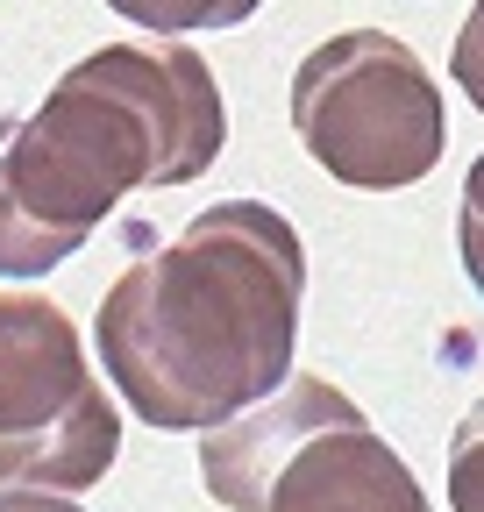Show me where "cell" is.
Returning <instances> with one entry per match:
<instances>
[{
    "label": "cell",
    "instance_id": "1",
    "mask_svg": "<svg viewBox=\"0 0 484 512\" xmlns=\"http://www.w3.org/2000/svg\"><path fill=\"white\" fill-rule=\"evenodd\" d=\"M307 249L264 200H221L136 256L93 313V349L157 434H207L292 377Z\"/></svg>",
    "mask_w": 484,
    "mask_h": 512
},
{
    "label": "cell",
    "instance_id": "2",
    "mask_svg": "<svg viewBox=\"0 0 484 512\" xmlns=\"http://www.w3.org/2000/svg\"><path fill=\"white\" fill-rule=\"evenodd\" d=\"M228 107L193 43H107L0 150V278L57 271L143 185L214 171Z\"/></svg>",
    "mask_w": 484,
    "mask_h": 512
},
{
    "label": "cell",
    "instance_id": "3",
    "mask_svg": "<svg viewBox=\"0 0 484 512\" xmlns=\"http://www.w3.org/2000/svg\"><path fill=\"white\" fill-rule=\"evenodd\" d=\"M200 477L228 512H435L406 456L328 377L278 392L200 434Z\"/></svg>",
    "mask_w": 484,
    "mask_h": 512
},
{
    "label": "cell",
    "instance_id": "4",
    "mask_svg": "<svg viewBox=\"0 0 484 512\" xmlns=\"http://www.w3.org/2000/svg\"><path fill=\"white\" fill-rule=\"evenodd\" d=\"M292 128H299V150L335 185H356V192L420 185L449 143L442 86L385 29H342L299 57Z\"/></svg>",
    "mask_w": 484,
    "mask_h": 512
},
{
    "label": "cell",
    "instance_id": "5",
    "mask_svg": "<svg viewBox=\"0 0 484 512\" xmlns=\"http://www.w3.org/2000/svg\"><path fill=\"white\" fill-rule=\"evenodd\" d=\"M121 456V413L65 306L0 292V491L79 498Z\"/></svg>",
    "mask_w": 484,
    "mask_h": 512
},
{
    "label": "cell",
    "instance_id": "6",
    "mask_svg": "<svg viewBox=\"0 0 484 512\" xmlns=\"http://www.w3.org/2000/svg\"><path fill=\"white\" fill-rule=\"evenodd\" d=\"M107 8L129 29H150L157 43H186L200 29H242L264 0H107Z\"/></svg>",
    "mask_w": 484,
    "mask_h": 512
},
{
    "label": "cell",
    "instance_id": "7",
    "mask_svg": "<svg viewBox=\"0 0 484 512\" xmlns=\"http://www.w3.org/2000/svg\"><path fill=\"white\" fill-rule=\"evenodd\" d=\"M449 505L456 512H484V399L449 434Z\"/></svg>",
    "mask_w": 484,
    "mask_h": 512
},
{
    "label": "cell",
    "instance_id": "8",
    "mask_svg": "<svg viewBox=\"0 0 484 512\" xmlns=\"http://www.w3.org/2000/svg\"><path fill=\"white\" fill-rule=\"evenodd\" d=\"M456 256H463V278L484 299V157L463 178V200H456Z\"/></svg>",
    "mask_w": 484,
    "mask_h": 512
},
{
    "label": "cell",
    "instance_id": "9",
    "mask_svg": "<svg viewBox=\"0 0 484 512\" xmlns=\"http://www.w3.org/2000/svg\"><path fill=\"white\" fill-rule=\"evenodd\" d=\"M449 72H456V86L470 93V107L484 114V0H470V15H463V29H456V50H449Z\"/></svg>",
    "mask_w": 484,
    "mask_h": 512
},
{
    "label": "cell",
    "instance_id": "10",
    "mask_svg": "<svg viewBox=\"0 0 484 512\" xmlns=\"http://www.w3.org/2000/svg\"><path fill=\"white\" fill-rule=\"evenodd\" d=\"M0 512H86L65 491H0Z\"/></svg>",
    "mask_w": 484,
    "mask_h": 512
}]
</instances>
